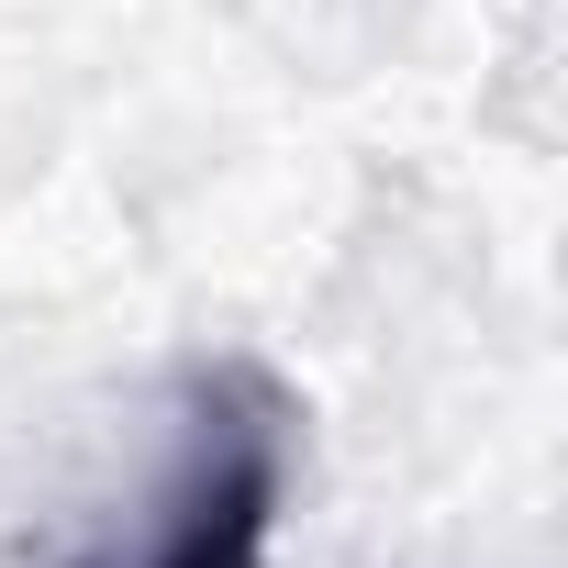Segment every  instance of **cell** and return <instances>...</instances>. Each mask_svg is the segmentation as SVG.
Masks as SVG:
<instances>
[{
	"label": "cell",
	"mask_w": 568,
	"mask_h": 568,
	"mask_svg": "<svg viewBox=\"0 0 568 568\" xmlns=\"http://www.w3.org/2000/svg\"><path fill=\"white\" fill-rule=\"evenodd\" d=\"M291 424L302 413L267 368H245V357L190 368L179 457H168L134 546L79 557V568H256V546L278 524V490H291Z\"/></svg>",
	"instance_id": "cell-1"
}]
</instances>
